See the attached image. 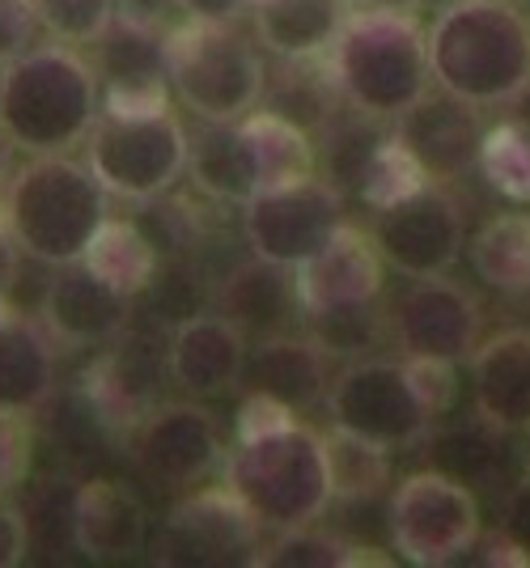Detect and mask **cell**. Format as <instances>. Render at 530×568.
<instances>
[{
    "label": "cell",
    "instance_id": "obj_8",
    "mask_svg": "<svg viewBox=\"0 0 530 568\" xmlns=\"http://www.w3.org/2000/svg\"><path fill=\"white\" fill-rule=\"evenodd\" d=\"M386 521H390V544L399 551V560L416 568L455 565L467 551H476L483 535L480 500L471 493V484L437 467L404 475L390 488Z\"/></svg>",
    "mask_w": 530,
    "mask_h": 568
},
{
    "label": "cell",
    "instance_id": "obj_18",
    "mask_svg": "<svg viewBox=\"0 0 530 568\" xmlns=\"http://www.w3.org/2000/svg\"><path fill=\"white\" fill-rule=\"evenodd\" d=\"M251 339L225 314H192L183 318L166 348V374L179 390L195 399H217L246 374Z\"/></svg>",
    "mask_w": 530,
    "mask_h": 568
},
{
    "label": "cell",
    "instance_id": "obj_21",
    "mask_svg": "<svg viewBox=\"0 0 530 568\" xmlns=\"http://www.w3.org/2000/svg\"><path fill=\"white\" fill-rule=\"evenodd\" d=\"M471 399L483 425L522 433L530 425V332L488 335L471 353Z\"/></svg>",
    "mask_w": 530,
    "mask_h": 568
},
{
    "label": "cell",
    "instance_id": "obj_27",
    "mask_svg": "<svg viewBox=\"0 0 530 568\" xmlns=\"http://www.w3.org/2000/svg\"><path fill=\"white\" fill-rule=\"evenodd\" d=\"M264 94H267V111L293 119V123L306 128L310 136H318V132L339 115V106H344L327 55L281 60V69L267 72Z\"/></svg>",
    "mask_w": 530,
    "mask_h": 568
},
{
    "label": "cell",
    "instance_id": "obj_40",
    "mask_svg": "<svg viewBox=\"0 0 530 568\" xmlns=\"http://www.w3.org/2000/svg\"><path fill=\"white\" fill-rule=\"evenodd\" d=\"M289 420H297V412H293L289 403L272 399L264 390H251L246 399H242L238 416H234V437L246 442V437H264L272 428H285Z\"/></svg>",
    "mask_w": 530,
    "mask_h": 568
},
{
    "label": "cell",
    "instance_id": "obj_17",
    "mask_svg": "<svg viewBox=\"0 0 530 568\" xmlns=\"http://www.w3.org/2000/svg\"><path fill=\"white\" fill-rule=\"evenodd\" d=\"M293 272H297V297H302L306 318L374 306L386 284V263L374 246V237L361 234L348 221L327 237V246L318 255H310Z\"/></svg>",
    "mask_w": 530,
    "mask_h": 568
},
{
    "label": "cell",
    "instance_id": "obj_34",
    "mask_svg": "<svg viewBox=\"0 0 530 568\" xmlns=\"http://www.w3.org/2000/svg\"><path fill=\"white\" fill-rule=\"evenodd\" d=\"M434 437V433H429ZM501 428L483 425L476 416V425H458L450 433L434 437V454H437V471L455 475L462 484H483L492 479L497 467H501Z\"/></svg>",
    "mask_w": 530,
    "mask_h": 568
},
{
    "label": "cell",
    "instance_id": "obj_45",
    "mask_svg": "<svg viewBox=\"0 0 530 568\" xmlns=\"http://www.w3.org/2000/svg\"><path fill=\"white\" fill-rule=\"evenodd\" d=\"M18 267H22V246L4 221V209H0V302L9 297V288L18 284Z\"/></svg>",
    "mask_w": 530,
    "mask_h": 568
},
{
    "label": "cell",
    "instance_id": "obj_4",
    "mask_svg": "<svg viewBox=\"0 0 530 568\" xmlns=\"http://www.w3.org/2000/svg\"><path fill=\"white\" fill-rule=\"evenodd\" d=\"M225 488L259 518L264 530L281 535L293 526H310L336 500L327 437L289 420L264 437L234 442V454L225 458Z\"/></svg>",
    "mask_w": 530,
    "mask_h": 568
},
{
    "label": "cell",
    "instance_id": "obj_39",
    "mask_svg": "<svg viewBox=\"0 0 530 568\" xmlns=\"http://www.w3.org/2000/svg\"><path fill=\"white\" fill-rule=\"evenodd\" d=\"M30 471V425L18 412H0V497L13 493Z\"/></svg>",
    "mask_w": 530,
    "mask_h": 568
},
{
    "label": "cell",
    "instance_id": "obj_35",
    "mask_svg": "<svg viewBox=\"0 0 530 568\" xmlns=\"http://www.w3.org/2000/svg\"><path fill=\"white\" fill-rule=\"evenodd\" d=\"M361 547H353L339 535H327V530H314L310 526H293V530H281V539L272 547H264L259 565L267 568H344V565H365L374 556H357Z\"/></svg>",
    "mask_w": 530,
    "mask_h": 568
},
{
    "label": "cell",
    "instance_id": "obj_44",
    "mask_svg": "<svg viewBox=\"0 0 530 568\" xmlns=\"http://www.w3.org/2000/svg\"><path fill=\"white\" fill-rule=\"evenodd\" d=\"M192 22H238L251 0H174Z\"/></svg>",
    "mask_w": 530,
    "mask_h": 568
},
{
    "label": "cell",
    "instance_id": "obj_16",
    "mask_svg": "<svg viewBox=\"0 0 530 568\" xmlns=\"http://www.w3.org/2000/svg\"><path fill=\"white\" fill-rule=\"evenodd\" d=\"M39 314L55 348L81 353L98 344H115L132 327V297L102 281L85 260H77L55 267Z\"/></svg>",
    "mask_w": 530,
    "mask_h": 568
},
{
    "label": "cell",
    "instance_id": "obj_15",
    "mask_svg": "<svg viewBox=\"0 0 530 568\" xmlns=\"http://www.w3.org/2000/svg\"><path fill=\"white\" fill-rule=\"evenodd\" d=\"M480 302L446 276H420L395 297L386 327L404 356H434V361H471L480 344Z\"/></svg>",
    "mask_w": 530,
    "mask_h": 568
},
{
    "label": "cell",
    "instance_id": "obj_22",
    "mask_svg": "<svg viewBox=\"0 0 530 568\" xmlns=\"http://www.w3.org/2000/svg\"><path fill=\"white\" fill-rule=\"evenodd\" d=\"M69 521H73L77 551L90 560H102V565L136 556L149 535L145 505L136 500L132 488H123L120 479H85L77 488Z\"/></svg>",
    "mask_w": 530,
    "mask_h": 568
},
{
    "label": "cell",
    "instance_id": "obj_5",
    "mask_svg": "<svg viewBox=\"0 0 530 568\" xmlns=\"http://www.w3.org/2000/svg\"><path fill=\"white\" fill-rule=\"evenodd\" d=\"M327 64L339 98L374 119H399L429 94V43L411 13H348Z\"/></svg>",
    "mask_w": 530,
    "mask_h": 568
},
{
    "label": "cell",
    "instance_id": "obj_28",
    "mask_svg": "<svg viewBox=\"0 0 530 568\" xmlns=\"http://www.w3.org/2000/svg\"><path fill=\"white\" fill-rule=\"evenodd\" d=\"M187 174H192L195 191H204L208 200H221V204H246L259 191L238 119L234 123H204V132L187 149Z\"/></svg>",
    "mask_w": 530,
    "mask_h": 568
},
{
    "label": "cell",
    "instance_id": "obj_51",
    "mask_svg": "<svg viewBox=\"0 0 530 568\" xmlns=\"http://www.w3.org/2000/svg\"><path fill=\"white\" fill-rule=\"evenodd\" d=\"M509 4H518V9H527V4H530V0H509Z\"/></svg>",
    "mask_w": 530,
    "mask_h": 568
},
{
    "label": "cell",
    "instance_id": "obj_11",
    "mask_svg": "<svg viewBox=\"0 0 530 568\" xmlns=\"http://www.w3.org/2000/svg\"><path fill=\"white\" fill-rule=\"evenodd\" d=\"M259 556L264 526L225 484L179 500L157 535V565L170 568L259 565Z\"/></svg>",
    "mask_w": 530,
    "mask_h": 568
},
{
    "label": "cell",
    "instance_id": "obj_30",
    "mask_svg": "<svg viewBox=\"0 0 530 568\" xmlns=\"http://www.w3.org/2000/svg\"><path fill=\"white\" fill-rule=\"evenodd\" d=\"M378 123H383V119L365 115V111H353L348 102L339 106V115L314 136L318 162L327 170V174H323L327 183H336L339 191H361L369 158H374L378 144L386 141V132Z\"/></svg>",
    "mask_w": 530,
    "mask_h": 568
},
{
    "label": "cell",
    "instance_id": "obj_52",
    "mask_svg": "<svg viewBox=\"0 0 530 568\" xmlns=\"http://www.w3.org/2000/svg\"><path fill=\"white\" fill-rule=\"evenodd\" d=\"M251 4H264V0H251Z\"/></svg>",
    "mask_w": 530,
    "mask_h": 568
},
{
    "label": "cell",
    "instance_id": "obj_26",
    "mask_svg": "<svg viewBox=\"0 0 530 568\" xmlns=\"http://www.w3.org/2000/svg\"><path fill=\"white\" fill-rule=\"evenodd\" d=\"M255 13V39L276 60H302V55H327L344 26V0H264L251 4Z\"/></svg>",
    "mask_w": 530,
    "mask_h": 568
},
{
    "label": "cell",
    "instance_id": "obj_33",
    "mask_svg": "<svg viewBox=\"0 0 530 568\" xmlns=\"http://www.w3.org/2000/svg\"><path fill=\"white\" fill-rule=\"evenodd\" d=\"M327 463H332V493L336 500L378 497L390 484V450H378L361 437H348L332 428L327 437Z\"/></svg>",
    "mask_w": 530,
    "mask_h": 568
},
{
    "label": "cell",
    "instance_id": "obj_10",
    "mask_svg": "<svg viewBox=\"0 0 530 568\" xmlns=\"http://www.w3.org/2000/svg\"><path fill=\"white\" fill-rule=\"evenodd\" d=\"M344 225V191L318 174L267 187L242 204V234L251 255L267 263H302L327 246V237Z\"/></svg>",
    "mask_w": 530,
    "mask_h": 568
},
{
    "label": "cell",
    "instance_id": "obj_1",
    "mask_svg": "<svg viewBox=\"0 0 530 568\" xmlns=\"http://www.w3.org/2000/svg\"><path fill=\"white\" fill-rule=\"evenodd\" d=\"M429 77L467 106H506L530 81V18L509 0H450L425 30Z\"/></svg>",
    "mask_w": 530,
    "mask_h": 568
},
{
    "label": "cell",
    "instance_id": "obj_29",
    "mask_svg": "<svg viewBox=\"0 0 530 568\" xmlns=\"http://www.w3.org/2000/svg\"><path fill=\"white\" fill-rule=\"evenodd\" d=\"M471 272L497 293H530V213L488 216L471 246Z\"/></svg>",
    "mask_w": 530,
    "mask_h": 568
},
{
    "label": "cell",
    "instance_id": "obj_48",
    "mask_svg": "<svg viewBox=\"0 0 530 568\" xmlns=\"http://www.w3.org/2000/svg\"><path fill=\"white\" fill-rule=\"evenodd\" d=\"M13 153H18V144L0 128V187H9V179H13Z\"/></svg>",
    "mask_w": 530,
    "mask_h": 568
},
{
    "label": "cell",
    "instance_id": "obj_50",
    "mask_svg": "<svg viewBox=\"0 0 530 568\" xmlns=\"http://www.w3.org/2000/svg\"><path fill=\"white\" fill-rule=\"evenodd\" d=\"M420 4H437V9H441V4H450V0H420Z\"/></svg>",
    "mask_w": 530,
    "mask_h": 568
},
{
    "label": "cell",
    "instance_id": "obj_7",
    "mask_svg": "<svg viewBox=\"0 0 530 568\" xmlns=\"http://www.w3.org/2000/svg\"><path fill=\"white\" fill-rule=\"evenodd\" d=\"M81 144L106 195H120L128 204H149L162 200L187 174L192 136L174 111H153V115H98Z\"/></svg>",
    "mask_w": 530,
    "mask_h": 568
},
{
    "label": "cell",
    "instance_id": "obj_25",
    "mask_svg": "<svg viewBox=\"0 0 530 568\" xmlns=\"http://www.w3.org/2000/svg\"><path fill=\"white\" fill-rule=\"evenodd\" d=\"M85 399L106 433H132L157 403V365L145 348L120 344L106 348L85 369Z\"/></svg>",
    "mask_w": 530,
    "mask_h": 568
},
{
    "label": "cell",
    "instance_id": "obj_31",
    "mask_svg": "<svg viewBox=\"0 0 530 568\" xmlns=\"http://www.w3.org/2000/svg\"><path fill=\"white\" fill-rule=\"evenodd\" d=\"M85 263L106 284H115L120 293H128V297L145 293L149 284L157 281V246L132 221H111L106 216V225L98 230V237L85 251Z\"/></svg>",
    "mask_w": 530,
    "mask_h": 568
},
{
    "label": "cell",
    "instance_id": "obj_23",
    "mask_svg": "<svg viewBox=\"0 0 530 568\" xmlns=\"http://www.w3.org/2000/svg\"><path fill=\"white\" fill-rule=\"evenodd\" d=\"M55 339L43 323L0 302V412L30 416L55 390Z\"/></svg>",
    "mask_w": 530,
    "mask_h": 568
},
{
    "label": "cell",
    "instance_id": "obj_2",
    "mask_svg": "<svg viewBox=\"0 0 530 568\" xmlns=\"http://www.w3.org/2000/svg\"><path fill=\"white\" fill-rule=\"evenodd\" d=\"M106 216V187L90 162L69 153H30L4 187V221L18 246L51 267L85 260Z\"/></svg>",
    "mask_w": 530,
    "mask_h": 568
},
{
    "label": "cell",
    "instance_id": "obj_41",
    "mask_svg": "<svg viewBox=\"0 0 530 568\" xmlns=\"http://www.w3.org/2000/svg\"><path fill=\"white\" fill-rule=\"evenodd\" d=\"M34 30H39L34 0H0V64H9L22 51H30Z\"/></svg>",
    "mask_w": 530,
    "mask_h": 568
},
{
    "label": "cell",
    "instance_id": "obj_43",
    "mask_svg": "<svg viewBox=\"0 0 530 568\" xmlns=\"http://www.w3.org/2000/svg\"><path fill=\"white\" fill-rule=\"evenodd\" d=\"M501 530L530 556V479L513 484L501 505Z\"/></svg>",
    "mask_w": 530,
    "mask_h": 568
},
{
    "label": "cell",
    "instance_id": "obj_47",
    "mask_svg": "<svg viewBox=\"0 0 530 568\" xmlns=\"http://www.w3.org/2000/svg\"><path fill=\"white\" fill-rule=\"evenodd\" d=\"M506 106H509V115H506V119H513V123H522V128L530 132V81L522 85V90H518V94L509 98Z\"/></svg>",
    "mask_w": 530,
    "mask_h": 568
},
{
    "label": "cell",
    "instance_id": "obj_49",
    "mask_svg": "<svg viewBox=\"0 0 530 568\" xmlns=\"http://www.w3.org/2000/svg\"><path fill=\"white\" fill-rule=\"evenodd\" d=\"M522 433H527V442H522V467H527V479H530V425Z\"/></svg>",
    "mask_w": 530,
    "mask_h": 568
},
{
    "label": "cell",
    "instance_id": "obj_37",
    "mask_svg": "<svg viewBox=\"0 0 530 568\" xmlns=\"http://www.w3.org/2000/svg\"><path fill=\"white\" fill-rule=\"evenodd\" d=\"M34 13L60 43H94L120 13V0H34Z\"/></svg>",
    "mask_w": 530,
    "mask_h": 568
},
{
    "label": "cell",
    "instance_id": "obj_9",
    "mask_svg": "<svg viewBox=\"0 0 530 568\" xmlns=\"http://www.w3.org/2000/svg\"><path fill=\"white\" fill-rule=\"evenodd\" d=\"M327 416L332 428L390 454L420 446L434 433V412L416 395L408 365L386 356H361L339 369L327 386Z\"/></svg>",
    "mask_w": 530,
    "mask_h": 568
},
{
    "label": "cell",
    "instance_id": "obj_14",
    "mask_svg": "<svg viewBox=\"0 0 530 568\" xmlns=\"http://www.w3.org/2000/svg\"><path fill=\"white\" fill-rule=\"evenodd\" d=\"M136 471L162 488H192L225 458L217 416L200 403H153L145 420L128 433Z\"/></svg>",
    "mask_w": 530,
    "mask_h": 568
},
{
    "label": "cell",
    "instance_id": "obj_19",
    "mask_svg": "<svg viewBox=\"0 0 530 568\" xmlns=\"http://www.w3.org/2000/svg\"><path fill=\"white\" fill-rule=\"evenodd\" d=\"M395 136L408 144V153L425 166L429 179L450 183V179H462L467 170L476 166L483 128L476 106L441 94V90L437 94L429 90V94L416 98L408 111L399 115Z\"/></svg>",
    "mask_w": 530,
    "mask_h": 568
},
{
    "label": "cell",
    "instance_id": "obj_13",
    "mask_svg": "<svg viewBox=\"0 0 530 568\" xmlns=\"http://www.w3.org/2000/svg\"><path fill=\"white\" fill-rule=\"evenodd\" d=\"M94 72L102 90L98 115H153L170 111L166 30L145 13L120 9L94 39Z\"/></svg>",
    "mask_w": 530,
    "mask_h": 568
},
{
    "label": "cell",
    "instance_id": "obj_6",
    "mask_svg": "<svg viewBox=\"0 0 530 568\" xmlns=\"http://www.w3.org/2000/svg\"><path fill=\"white\" fill-rule=\"evenodd\" d=\"M166 77L200 123H234L264 102L267 69L259 43L234 22H187L166 30Z\"/></svg>",
    "mask_w": 530,
    "mask_h": 568
},
{
    "label": "cell",
    "instance_id": "obj_20",
    "mask_svg": "<svg viewBox=\"0 0 530 568\" xmlns=\"http://www.w3.org/2000/svg\"><path fill=\"white\" fill-rule=\"evenodd\" d=\"M221 314L238 327L246 339H272L306 327V310L297 297V272L285 263L255 260L234 267L217 293Z\"/></svg>",
    "mask_w": 530,
    "mask_h": 568
},
{
    "label": "cell",
    "instance_id": "obj_38",
    "mask_svg": "<svg viewBox=\"0 0 530 568\" xmlns=\"http://www.w3.org/2000/svg\"><path fill=\"white\" fill-rule=\"evenodd\" d=\"M408 365V378L416 386L420 403L437 416H446L450 407L458 403V369L455 361H434V356H404Z\"/></svg>",
    "mask_w": 530,
    "mask_h": 568
},
{
    "label": "cell",
    "instance_id": "obj_42",
    "mask_svg": "<svg viewBox=\"0 0 530 568\" xmlns=\"http://www.w3.org/2000/svg\"><path fill=\"white\" fill-rule=\"evenodd\" d=\"M30 551V526L13 500L0 497V568H18Z\"/></svg>",
    "mask_w": 530,
    "mask_h": 568
},
{
    "label": "cell",
    "instance_id": "obj_32",
    "mask_svg": "<svg viewBox=\"0 0 530 568\" xmlns=\"http://www.w3.org/2000/svg\"><path fill=\"white\" fill-rule=\"evenodd\" d=\"M476 166L492 191H501L513 204H530V132L522 123L506 119V123L488 128Z\"/></svg>",
    "mask_w": 530,
    "mask_h": 568
},
{
    "label": "cell",
    "instance_id": "obj_46",
    "mask_svg": "<svg viewBox=\"0 0 530 568\" xmlns=\"http://www.w3.org/2000/svg\"><path fill=\"white\" fill-rule=\"evenodd\" d=\"M420 0H344V13H420Z\"/></svg>",
    "mask_w": 530,
    "mask_h": 568
},
{
    "label": "cell",
    "instance_id": "obj_24",
    "mask_svg": "<svg viewBox=\"0 0 530 568\" xmlns=\"http://www.w3.org/2000/svg\"><path fill=\"white\" fill-rule=\"evenodd\" d=\"M246 374L255 390L289 403L293 412H306L318 399H327V386H332L327 348L306 332L259 339L246 356Z\"/></svg>",
    "mask_w": 530,
    "mask_h": 568
},
{
    "label": "cell",
    "instance_id": "obj_3",
    "mask_svg": "<svg viewBox=\"0 0 530 568\" xmlns=\"http://www.w3.org/2000/svg\"><path fill=\"white\" fill-rule=\"evenodd\" d=\"M98 111V72L73 48H30L0 64V128L26 153H69Z\"/></svg>",
    "mask_w": 530,
    "mask_h": 568
},
{
    "label": "cell",
    "instance_id": "obj_36",
    "mask_svg": "<svg viewBox=\"0 0 530 568\" xmlns=\"http://www.w3.org/2000/svg\"><path fill=\"white\" fill-rule=\"evenodd\" d=\"M425 183H429V174H425V166L408 153V144L399 141L395 132H386V141L378 144V153L369 158V170H365L357 195H361L369 209H386V204L404 200L411 191H420Z\"/></svg>",
    "mask_w": 530,
    "mask_h": 568
},
{
    "label": "cell",
    "instance_id": "obj_12",
    "mask_svg": "<svg viewBox=\"0 0 530 568\" xmlns=\"http://www.w3.org/2000/svg\"><path fill=\"white\" fill-rule=\"evenodd\" d=\"M374 246L383 263L411 281L446 276L467 246V216L450 191L425 183L404 200L374 209Z\"/></svg>",
    "mask_w": 530,
    "mask_h": 568
}]
</instances>
